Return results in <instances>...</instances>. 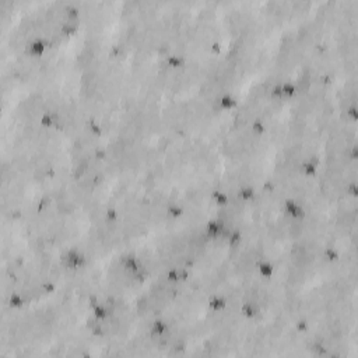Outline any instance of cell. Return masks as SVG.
Returning <instances> with one entry per match:
<instances>
[{
    "mask_svg": "<svg viewBox=\"0 0 358 358\" xmlns=\"http://www.w3.org/2000/svg\"><path fill=\"white\" fill-rule=\"evenodd\" d=\"M196 39H206V41H208L210 45H211V42L215 39V35H214L213 29H211L208 25H192V27H187V28H185V29L179 34V36L176 38V42H175V53H176V55H180L182 46H183L186 42H189V41H196ZM227 48L231 49L232 52H235V53L241 57V60H242V63H243V66H245V80H243L242 85L238 88V91H239V90L248 83L249 74H252V73L255 71V64H256V63H255V57H253V55L250 53L249 48H248L241 39H238V38H229ZM222 49H224V48H222ZM218 55H220V53H218ZM238 91H236V92H238ZM236 92H235V94H236ZM235 94H234V95H235Z\"/></svg>",
    "mask_w": 358,
    "mask_h": 358,
    "instance_id": "obj_1",
    "label": "cell"
}]
</instances>
